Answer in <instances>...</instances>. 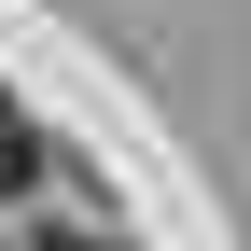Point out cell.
<instances>
[{"instance_id":"6da1fadb","label":"cell","mask_w":251,"mask_h":251,"mask_svg":"<svg viewBox=\"0 0 251 251\" xmlns=\"http://www.w3.org/2000/svg\"><path fill=\"white\" fill-rule=\"evenodd\" d=\"M28 181H42V140H28V126L0 112V196H28Z\"/></svg>"}]
</instances>
